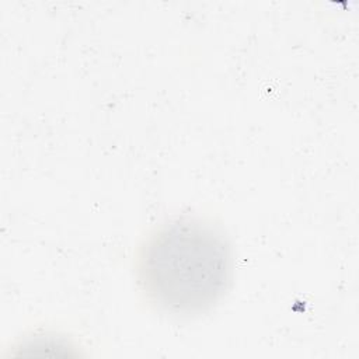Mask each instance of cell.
Wrapping results in <instances>:
<instances>
[{
  "instance_id": "obj_1",
  "label": "cell",
  "mask_w": 359,
  "mask_h": 359,
  "mask_svg": "<svg viewBox=\"0 0 359 359\" xmlns=\"http://www.w3.org/2000/svg\"><path fill=\"white\" fill-rule=\"evenodd\" d=\"M233 268V248L220 227L199 217H177L156 227L140 245L136 279L156 310L191 318L226 296Z\"/></svg>"
}]
</instances>
